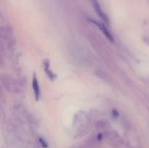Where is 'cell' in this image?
<instances>
[{"instance_id":"6da1fadb","label":"cell","mask_w":149,"mask_h":148,"mask_svg":"<svg viewBox=\"0 0 149 148\" xmlns=\"http://www.w3.org/2000/svg\"><path fill=\"white\" fill-rule=\"evenodd\" d=\"M93 7H94L95 11V12L97 13V15L100 17V19H101L103 22H105L106 23L109 24V18H108V17L106 16V15L104 13V12L103 11V10H102L101 7H100V4L97 2V0H93Z\"/></svg>"},{"instance_id":"7a4b0ae2","label":"cell","mask_w":149,"mask_h":148,"mask_svg":"<svg viewBox=\"0 0 149 148\" xmlns=\"http://www.w3.org/2000/svg\"><path fill=\"white\" fill-rule=\"evenodd\" d=\"M90 21H92V23H95V24L96 26L100 28V30H101L102 33L106 36V37L107 38L109 41H111V42H113V41H114L113 40V36H112L111 32L109 31V29L106 28V26H105L103 23H100V22H98V21H96V20H90Z\"/></svg>"},{"instance_id":"3957f363","label":"cell","mask_w":149,"mask_h":148,"mask_svg":"<svg viewBox=\"0 0 149 148\" xmlns=\"http://www.w3.org/2000/svg\"><path fill=\"white\" fill-rule=\"evenodd\" d=\"M32 86H33L35 98H36V100H39V98H40L41 92H40V88H39V82H38V80L37 78H36V75H33V81H32Z\"/></svg>"},{"instance_id":"277c9868","label":"cell","mask_w":149,"mask_h":148,"mask_svg":"<svg viewBox=\"0 0 149 148\" xmlns=\"http://www.w3.org/2000/svg\"><path fill=\"white\" fill-rule=\"evenodd\" d=\"M45 71H46L47 75L48 77L50 78L51 81H53V80L56 78V76H55V74H54L53 73H52V71L49 69V63H48V62L47 63V62H45Z\"/></svg>"},{"instance_id":"5b68a950","label":"cell","mask_w":149,"mask_h":148,"mask_svg":"<svg viewBox=\"0 0 149 148\" xmlns=\"http://www.w3.org/2000/svg\"><path fill=\"white\" fill-rule=\"evenodd\" d=\"M39 141H40V143L42 144V145L43 146V147H45V148L47 147V144L45 142V140H43L42 139H39Z\"/></svg>"}]
</instances>
